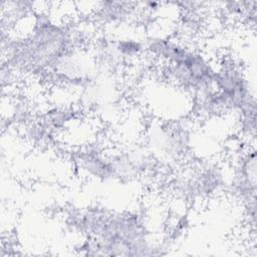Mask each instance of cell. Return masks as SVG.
Returning a JSON list of instances; mask_svg holds the SVG:
<instances>
[{"label": "cell", "mask_w": 257, "mask_h": 257, "mask_svg": "<svg viewBox=\"0 0 257 257\" xmlns=\"http://www.w3.org/2000/svg\"><path fill=\"white\" fill-rule=\"evenodd\" d=\"M77 163L80 170L91 178L105 181L114 177L111 159L105 158L101 153L82 152L77 158Z\"/></svg>", "instance_id": "obj_1"}]
</instances>
